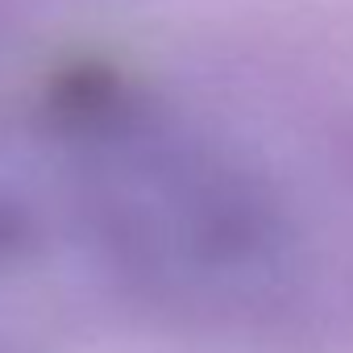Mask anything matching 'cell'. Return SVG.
<instances>
[{"label":"cell","instance_id":"1","mask_svg":"<svg viewBox=\"0 0 353 353\" xmlns=\"http://www.w3.org/2000/svg\"><path fill=\"white\" fill-rule=\"evenodd\" d=\"M79 192L133 262L229 283L274 266L283 212L262 174L204 125L141 100H104L79 121Z\"/></svg>","mask_w":353,"mask_h":353}]
</instances>
